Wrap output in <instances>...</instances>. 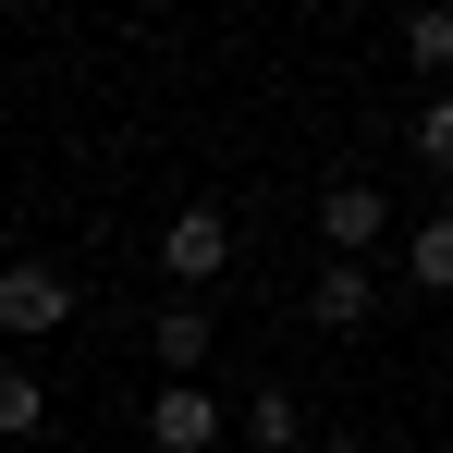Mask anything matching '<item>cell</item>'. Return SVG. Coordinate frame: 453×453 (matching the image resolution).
<instances>
[{
  "label": "cell",
  "instance_id": "8fae6325",
  "mask_svg": "<svg viewBox=\"0 0 453 453\" xmlns=\"http://www.w3.org/2000/svg\"><path fill=\"white\" fill-rule=\"evenodd\" d=\"M417 159L453 184V98H429V111H417Z\"/></svg>",
  "mask_w": 453,
  "mask_h": 453
},
{
  "label": "cell",
  "instance_id": "6da1fadb",
  "mask_svg": "<svg viewBox=\"0 0 453 453\" xmlns=\"http://www.w3.org/2000/svg\"><path fill=\"white\" fill-rule=\"evenodd\" d=\"M159 270H172V282H221V270H233V209H221V196L172 209V233H159Z\"/></svg>",
  "mask_w": 453,
  "mask_h": 453
},
{
  "label": "cell",
  "instance_id": "9c48e42d",
  "mask_svg": "<svg viewBox=\"0 0 453 453\" xmlns=\"http://www.w3.org/2000/svg\"><path fill=\"white\" fill-rule=\"evenodd\" d=\"M245 441H257V453H295L306 441V404H295V392H245Z\"/></svg>",
  "mask_w": 453,
  "mask_h": 453
},
{
  "label": "cell",
  "instance_id": "277c9868",
  "mask_svg": "<svg viewBox=\"0 0 453 453\" xmlns=\"http://www.w3.org/2000/svg\"><path fill=\"white\" fill-rule=\"evenodd\" d=\"M368 306H380V282L356 270V257H331V270L306 282V319H319V331H368Z\"/></svg>",
  "mask_w": 453,
  "mask_h": 453
},
{
  "label": "cell",
  "instance_id": "5b68a950",
  "mask_svg": "<svg viewBox=\"0 0 453 453\" xmlns=\"http://www.w3.org/2000/svg\"><path fill=\"white\" fill-rule=\"evenodd\" d=\"M380 221H392V196H380V184H331V196H319V233H331V257L380 245Z\"/></svg>",
  "mask_w": 453,
  "mask_h": 453
},
{
  "label": "cell",
  "instance_id": "52a82bcc",
  "mask_svg": "<svg viewBox=\"0 0 453 453\" xmlns=\"http://www.w3.org/2000/svg\"><path fill=\"white\" fill-rule=\"evenodd\" d=\"M37 429H50V392L25 356H0V441H37Z\"/></svg>",
  "mask_w": 453,
  "mask_h": 453
},
{
  "label": "cell",
  "instance_id": "ba28073f",
  "mask_svg": "<svg viewBox=\"0 0 453 453\" xmlns=\"http://www.w3.org/2000/svg\"><path fill=\"white\" fill-rule=\"evenodd\" d=\"M404 282H417V295H453V221H441V209L404 233Z\"/></svg>",
  "mask_w": 453,
  "mask_h": 453
},
{
  "label": "cell",
  "instance_id": "8992f818",
  "mask_svg": "<svg viewBox=\"0 0 453 453\" xmlns=\"http://www.w3.org/2000/svg\"><path fill=\"white\" fill-rule=\"evenodd\" d=\"M148 343H159V368H172V380H196V368H209V306H159Z\"/></svg>",
  "mask_w": 453,
  "mask_h": 453
},
{
  "label": "cell",
  "instance_id": "3957f363",
  "mask_svg": "<svg viewBox=\"0 0 453 453\" xmlns=\"http://www.w3.org/2000/svg\"><path fill=\"white\" fill-rule=\"evenodd\" d=\"M148 441H159V453H209V441H221V392H196V380H172V392L148 404Z\"/></svg>",
  "mask_w": 453,
  "mask_h": 453
},
{
  "label": "cell",
  "instance_id": "30bf717a",
  "mask_svg": "<svg viewBox=\"0 0 453 453\" xmlns=\"http://www.w3.org/2000/svg\"><path fill=\"white\" fill-rule=\"evenodd\" d=\"M404 62H417L429 98H441V74H453V12H404Z\"/></svg>",
  "mask_w": 453,
  "mask_h": 453
},
{
  "label": "cell",
  "instance_id": "7a4b0ae2",
  "mask_svg": "<svg viewBox=\"0 0 453 453\" xmlns=\"http://www.w3.org/2000/svg\"><path fill=\"white\" fill-rule=\"evenodd\" d=\"M62 319H74V282H62L50 257H12V270H0V331H12V343H37V331H62Z\"/></svg>",
  "mask_w": 453,
  "mask_h": 453
},
{
  "label": "cell",
  "instance_id": "7c38bea8",
  "mask_svg": "<svg viewBox=\"0 0 453 453\" xmlns=\"http://www.w3.org/2000/svg\"><path fill=\"white\" fill-rule=\"evenodd\" d=\"M319 453H368V441H319Z\"/></svg>",
  "mask_w": 453,
  "mask_h": 453
}]
</instances>
